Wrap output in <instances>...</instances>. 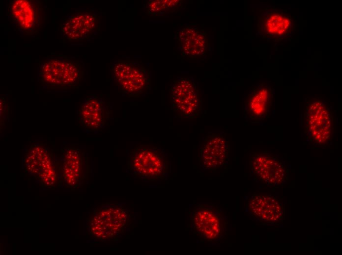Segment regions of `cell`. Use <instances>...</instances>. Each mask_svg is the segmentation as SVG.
<instances>
[{
  "mask_svg": "<svg viewBox=\"0 0 342 255\" xmlns=\"http://www.w3.org/2000/svg\"><path fill=\"white\" fill-rule=\"evenodd\" d=\"M171 110L181 119H193L201 111V100L192 77L178 76L169 87Z\"/></svg>",
  "mask_w": 342,
  "mask_h": 255,
  "instance_id": "6",
  "label": "cell"
},
{
  "mask_svg": "<svg viewBox=\"0 0 342 255\" xmlns=\"http://www.w3.org/2000/svg\"><path fill=\"white\" fill-rule=\"evenodd\" d=\"M256 36L267 41H281L289 37L295 23L288 14L275 7H267L257 18Z\"/></svg>",
  "mask_w": 342,
  "mask_h": 255,
  "instance_id": "8",
  "label": "cell"
},
{
  "mask_svg": "<svg viewBox=\"0 0 342 255\" xmlns=\"http://www.w3.org/2000/svg\"><path fill=\"white\" fill-rule=\"evenodd\" d=\"M6 101L4 98L2 97H0V124L1 125L3 123V117L6 115L7 111Z\"/></svg>",
  "mask_w": 342,
  "mask_h": 255,
  "instance_id": "19",
  "label": "cell"
},
{
  "mask_svg": "<svg viewBox=\"0 0 342 255\" xmlns=\"http://www.w3.org/2000/svg\"><path fill=\"white\" fill-rule=\"evenodd\" d=\"M273 95L274 89L268 81H260L253 86L243 102L245 118L251 122L256 123L268 117Z\"/></svg>",
  "mask_w": 342,
  "mask_h": 255,
  "instance_id": "12",
  "label": "cell"
},
{
  "mask_svg": "<svg viewBox=\"0 0 342 255\" xmlns=\"http://www.w3.org/2000/svg\"><path fill=\"white\" fill-rule=\"evenodd\" d=\"M206 32L195 26H186L176 33L182 56L196 58L205 54L208 48Z\"/></svg>",
  "mask_w": 342,
  "mask_h": 255,
  "instance_id": "16",
  "label": "cell"
},
{
  "mask_svg": "<svg viewBox=\"0 0 342 255\" xmlns=\"http://www.w3.org/2000/svg\"><path fill=\"white\" fill-rule=\"evenodd\" d=\"M249 212L258 221L278 225L285 216V209L275 197L266 193L254 194L247 206Z\"/></svg>",
  "mask_w": 342,
  "mask_h": 255,
  "instance_id": "14",
  "label": "cell"
},
{
  "mask_svg": "<svg viewBox=\"0 0 342 255\" xmlns=\"http://www.w3.org/2000/svg\"><path fill=\"white\" fill-rule=\"evenodd\" d=\"M128 168L136 176L156 180L164 178L168 170V161L165 151L160 147L141 145L131 152Z\"/></svg>",
  "mask_w": 342,
  "mask_h": 255,
  "instance_id": "4",
  "label": "cell"
},
{
  "mask_svg": "<svg viewBox=\"0 0 342 255\" xmlns=\"http://www.w3.org/2000/svg\"><path fill=\"white\" fill-rule=\"evenodd\" d=\"M42 2L33 0H13L7 8L8 19L23 35L34 36L39 30L44 9Z\"/></svg>",
  "mask_w": 342,
  "mask_h": 255,
  "instance_id": "7",
  "label": "cell"
},
{
  "mask_svg": "<svg viewBox=\"0 0 342 255\" xmlns=\"http://www.w3.org/2000/svg\"><path fill=\"white\" fill-rule=\"evenodd\" d=\"M100 29V16L93 10H76L67 15L61 23V35L67 40H87L96 34Z\"/></svg>",
  "mask_w": 342,
  "mask_h": 255,
  "instance_id": "9",
  "label": "cell"
},
{
  "mask_svg": "<svg viewBox=\"0 0 342 255\" xmlns=\"http://www.w3.org/2000/svg\"><path fill=\"white\" fill-rule=\"evenodd\" d=\"M250 166L254 178L270 186H278L288 178V171L281 161L267 151H257L250 157Z\"/></svg>",
  "mask_w": 342,
  "mask_h": 255,
  "instance_id": "10",
  "label": "cell"
},
{
  "mask_svg": "<svg viewBox=\"0 0 342 255\" xmlns=\"http://www.w3.org/2000/svg\"><path fill=\"white\" fill-rule=\"evenodd\" d=\"M110 68L114 82L125 95L139 97L150 87L149 71L137 61L116 60Z\"/></svg>",
  "mask_w": 342,
  "mask_h": 255,
  "instance_id": "5",
  "label": "cell"
},
{
  "mask_svg": "<svg viewBox=\"0 0 342 255\" xmlns=\"http://www.w3.org/2000/svg\"><path fill=\"white\" fill-rule=\"evenodd\" d=\"M128 221V213L121 206H111L95 214L89 231L98 238L106 239L119 235Z\"/></svg>",
  "mask_w": 342,
  "mask_h": 255,
  "instance_id": "13",
  "label": "cell"
},
{
  "mask_svg": "<svg viewBox=\"0 0 342 255\" xmlns=\"http://www.w3.org/2000/svg\"><path fill=\"white\" fill-rule=\"evenodd\" d=\"M63 153L62 173L64 181L67 183L70 179L72 182L80 183L85 173L84 154L79 149L73 147H65Z\"/></svg>",
  "mask_w": 342,
  "mask_h": 255,
  "instance_id": "17",
  "label": "cell"
},
{
  "mask_svg": "<svg viewBox=\"0 0 342 255\" xmlns=\"http://www.w3.org/2000/svg\"><path fill=\"white\" fill-rule=\"evenodd\" d=\"M229 142L224 134L209 132L200 149L201 170L213 171L226 166L229 160Z\"/></svg>",
  "mask_w": 342,
  "mask_h": 255,
  "instance_id": "11",
  "label": "cell"
},
{
  "mask_svg": "<svg viewBox=\"0 0 342 255\" xmlns=\"http://www.w3.org/2000/svg\"><path fill=\"white\" fill-rule=\"evenodd\" d=\"M82 63L64 55L52 54L39 62L38 79L46 89L75 88L79 86L84 75Z\"/></svg>",
  "mask_w": 342,
  "mask_h": 255,
  "instance_id": "1",
  "label": "cell"
},
{
  "mask_svg": "<svg viewBox=\"0 0 342 255\" xmlns=\"http://www.w3.org/2000/svg\"><path fill=\"white\" fill-rule=\"evenodd\" d=\"M306 102L304 117L307 138L316 145L327 144L334 131L332 107L321 97H307Z\"/></svg>",
  "mask_w": 342,
  "mask_h": 255,
  "instance_id": "2",
  "label": "cell"
},
{
  "mask_svg": "<svg viewBox=\"0 0 342 255\" xmlns=\"http://www.w3.org/2000/svg\"><path fill=\"white\" fill-rule=\"evenodd\" d=\"M182 0H150L145 4L146 13L151 16H160L175 13L184 7Z\"/></svg>",
  "mask_w": 342,
  "mask_h": 255,
  "instance_id": "18",
  "label": "cell"
},
{
  "mask_svg": "<svg viewBox=\"0 0 342 255\" xmlns=\"http://www.w3.org/2000/svg\"><path fill=\"white\" fill-rule=\"evenodd\" d=\"M109 111L105 101L96 95L85 98L79 109L78 119L89 131H98L103 128Z\"/></svg>",
  "mask_w": 342,
  "mask_h": 255,
  "instance_id": "15",
  "label": "cell"
},
{
  "mask_svg": "<svg viewBox=\"0 0 342 255\" xmlns=\"http://www.w3.org/2000/svg\"><path fill=\"white\" fill-rule=\"evenodd\" d=\"M190 220L193 232L206 241L218 242L226 233L228 221L225 212L213 204H198Z\"/></svg>",
  "mask_w": 342,
  "mask_h": 255,
  "instance_id": "3",
  "label": "cell"
}]
</instances>
